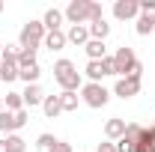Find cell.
Returning <instances> with one entry per match:
<instances>
[{
    "label": "cell",
    "mask_w": 155,
    "mask_h": 152,
    "mask_svg": "<svg viewBox=\"0 0 155 152\" xmlns=\"http://www.w3.org/2000/svg\"><path fill=\"white\" fill-rule=\"evenodd\" d=\"M30 66H36V51H24V48H21V54H18V69H30Z\"/></svg>",
    "instance_id": "obj_26"
},
{
    "label": "cell",
    "mask_w": 155,
    "mask_h": 152,
    "mask_svg": "<svg viewBox=\"0 0 155 152\" xmlns=\"http://www.w3.org/2000/svg\"><path fill=\"white\" fill-rule=\"evenodd\" d=\"M66 42H72V45H78V48H84V45L90 42V27H87V24L69 27V33H66Z\"/></svg>",
    "instance_id": "obj_11"
},
{
    "label": "cell",
    "mask_w": 155,
    "mask_h": 152,
    "mask_svg": "<svg viewBox=\"0 0 155 152\" xmlns=\"http://www.w3.org/2000/svg\"><path fill=\"white\" fill-rule=\"evenodd\" d=\"M90 3H93V0H72V3L66 6L63 18L69 21L72 27H78V24H87V21H90Z\"/></svg>",
    "instance_id": "obj_7"
},
{
    "label": "cell",
    "mask_w": 155,
    "mask_h": 152,
    "mask_svg": "<svg viewBox=\"0 0 155 152\" xmlns=\"http://www.w3.org/2000/svg\"><path fill=\"white\" fill-rule=\"evenodd\" d=\"M137 3H140V15L155 18V0H137Z\"/></svg>",
    "instance_id": "obj_27"
},
{
    "label": "cell",
    "mask_w": 155,
    "mask_h": 152,
    "mask_svg": "<svg viewBox=\"0 0 155 152\" xmlns=\"http://www.w3.org/2000/svg\"><path fill=\"white\" fill-rule=\"evenodd\" d=\"M140 81H143V63H140V66H137V69H134L128 78H116V84H114V95H119L122 101L134 98V95L140 93Z\"/></svg>",
    "instance_id": "obj_3"
},
{
    "label": "cell",
    "mask_w": 155,
    "mask_h": 152,
    "mask_svg": "<svg viewBox=\"0 0 155 152\" xmlns=\"http://www.w3.org/2000/svg\"><path fill=\"white\" fill-rule=\"evenodd\" d=\"M137 36H149L155 30V18H149V15H137V24H134Z\"/></svg>",
    "instance_id": "obj_21"
},
{
    "label": "cell",
    "mask_w": 155,
    "mask_h": 152,
    "mask_svg": "<svg viewBox=\"0 0 155 152\" xmlns=\"http://www.w3.org/2000/svg\"><path fill=\"white\" fill-rule=\"evenodd\" d=\"M87 27H90V39H98V42H104V39L110 36V24H107L104 18H101V21H90Z\"/></svg>",
    "instance_id": "obj_17"
},
{
    "label": "cell",
    "mask_w": 155,
    "mask_h": 152,
    "mask_svg": "<svg viewBox=\"0 0 155 152\" xmlns=\"http://www.w3.org/2000/svg\"><path fill=\"white\" fill-rule=\"evenodd\" d=\"M27 125V107L24 111H18V114H12V111H0V131H3V137L6 134H15L18 128H24Z\"/></svg>",
    "instance_id": "obj_8"
},
{
    "label": "cell",
    "mask_w": 155,
    "mask_h": 152,
    "mask_svg": "<svg viewBox=\"0 0 155 152\" xmlns=\"http://www.w3.org/2000/svg\"><path fill=\"white\" fill-rule=\"evenodd\" d=\"M42 111L48 119H57L63 114V101H60V95H45V101H42Z\"/></svg>",
    "instance_id": "obj_13"
},
{
    "label": "cell",
    "mask_w": 155,
    "mask_h": 152,
    "mask_svg": "<svg viewBox=\"0 0 155 152\" xmlns=\"http://www.w3.org/2000/svg\"><path fill=\"white\" fill-rule=\"evenodd\" d=\"M39 75H42V69H39V63L36 66H30V69H21V81H24V84H39Z\"/></svg>",
    "instance_id": "obj_24"
},
{
    "label": "cell",
    "mask_w": 155,
    "mask_h": 152,
    "mask_svg": "<svg viewBox=\"0 0 155 152\" xmlns=\"http://www.w3.org/2000/svg\"><path fill=\"white\" fill-rule=\"evenodd\" d=\"M140 15V3L137 0H116L114 3V18L116 21H131Z\"/></svg>",
    "instance_id": "obj_9"
},
{
    "label": "cell",
    "mask_w": 155,
    "mask_h": 152,
    "mask_svg": "<svg viewBox=\"0 0 155 152\" xmlns=\"http://www.w3.org/2000/svg\"><path fill=\"white\" fill-rule=\"evenodd\" d=\"M63 21H66V18H63V12L51 6V9L45 12V18H42V24H45V30L51 33V30H63Z\"/></svg>",
    "instance_id": "obj_15"
},
{
    "label": "cell",
    "mask_w": 155,
    "mask_h": 152,
    "mask_svg": "<svg viewBox=\"0 0 155 152\" xmlns=\"http://www.w3.org/2000/svg\"><path fill=\"white\" fill-rule=\"evenodd\" d=\"M81 101H84L87 107H96L98 111V107H104V104L110 101V93L104 90V84H90V81H87V84L81 87Z\"/></svg>",
    "instance_id": "obj_5"
},
{
    "label": "cell",
    "mask_w": 155,
    "mask_h": 152,
    "mask_svg": "<svg viewBox=\"0 0 155 152\" xmlns=\"http://www.w3.org/2000/svg\"><path fill=\"white\" fill-rule=\"evenodd\" d=\"M84 51H87V57H90V60H104V57H107V45L98 42V39H90V42L84 45Z\"/></svg>",
    "instance_id": "obj_16"
},
{
    "label": "cell",
    "mask_w": 155,
    "mask_h": 152,
    "mask_svg": "<svg viewBox=\"0 0 155 152\" xmlns=\"http://www.w3.org/2000/svg\"><path fill=\"white\" fill-rule=\"evenodd\" d=\"M3 107H6V111H12V114L24 111V98H21V93H6V98H3Z\"/></svg>",
    "instance_id": "obj_19"
},
{
    "label": "cell",
    "mask_w": 155,
    "mask_h": 152,
    "mask_svg": "<svg viewBox=\"0 0 155 152\" xmlns=\"http://www.w3.org/2000/svg\"><path fill=\"white\" fill-rule=\"evenodd\" d=\"M0 152H9L6 149V137H0Z\"/></svg>",
    "instance_id": "obj_31"
},
{
    "label": "cell",
    "mask_w": 155,
    "mask_h": 152,
    "mask_svg": "<svg viewBox=\"0 0 155 152\" xmlns=\"http://www.w3.org/2000/svg\"><path fill=\"white\" fill-rule=\"evenodd\" d=\"M84 72H87V78H90V84H101V78L114 75V57L107 54L104 60H90Z\"/></svg>",
    "instance_id": "obj_6"
},
{
    "label": "cell",
    "mask_w": 155,
    "mask_h": 152,
    "mask_svg": "<svg viewBox=\"0 0 155 152\" xmlns=\"http://www.w3.org/2000/svg\"><path fill=\"white\" fill-rule=\"evenodd\" d=\"M0 111H3V95H0Z\"/></svg>",
    "instance_id": "obj_32"
},
{
    "label": "cell",
    "mask_w": 155,
    "mask_h": 152,
    "mask_svg": "<svg viewBox=\"0 0 155 152\" xmlns=\"http://www.w3.org/2000/svg\"><path fill=\"white\" fill-rule=\"evenodd\" d=\"M48 152H75V149H72V143H66V140H60L57 146H54V149H48Z\"/></svg>",
    "instance_id": "obj_29"
},
{
    "label": "cell",
    "mask_w": 155,
    "mask_h": 152,
    "mask_svg": "<svg viewBox=\"0 0 155 152\" xmlns=\"http://www.w3.org/2000/svg\"><path fill=\"white\" fill-rule=\"evenodd\" d=\"M116 152H137V149H134V143H128V140L119 137V140H116Z\"/></svg>",
    "instance_id": "obj_28"
},
{
    "label": "cell",
    "mask_w": 155,
    "mask_h": 152,
    "mask_svg": "<svg viewBox=\"0 0 155 152\" xmlns=\"http://www.w3.org/2000/svg\"><path fill=\"white\" fill-rule=\"evenodd\" d=\"M48 51H63L66 48V33L63 30H51V33H45V42H42Z\"/></svg>",
    "instance_id": "obj_14"
},
{
    "label": "cell",
    "mask_w": 155,
    "mask_h": 152,
    "mask_svg": "<svg viewBox=\"0 0 155 152\" xmlns=\"http://www.w3.org/2000/svg\"><path fill=\"white\" fill-rule=\"evenodd\" d=\"M125 125H128L125 119H119V116H110V119L104 122V134H107V140H114V143H116V140L125 134Z\"/></svg>",
    "instance_id": "obj_12"
},
{
    "label": "cell",
    "mask_w": 155,
    "mask_h": 152,
    "mask_svg": "<svg viewBox=\"0 0 155 152\" xmlns=\"http://www.w3.org/2000/svg\"><path fill=\"white\" fill-rule=\"evenodd\" d=\"M137 152H155V125L152 128H143V134H140V140H137Z\"/></svg>",
    "instance_id": "obj_18"
},
{
    "label": "cell",
    "mask_w": 155,
    "mask_h": 152,
    "mask_svg": "<svg viewBox=\"0 0 155 152\" xmlns=\"http://www.w3.org/2000/svg\"><path fill=\"white\" fill-rule=\"evenodd\" d=\"M137 66H140V60H137L134 48H128V45L116 48V54H114V75L116 78H128Z\"/></svg>",
    "instance_id": "obj_4"
},
{
    "label": "cell",
    "mask_w": 155,
    "mask_h": 152,
    "mask_svg": "<svg viewBox=\"0 0 155 152\" xmlns=\"http://www.w3.org/2000/svg\"><path fill=\"white\" fill-rule=\"evenodd\" d=\"M98 152H116V143L114 140H104V143H98Z\"/></svg>",
    "instance_id": "obj_30"
},
{
    "label": "cell",
    "mask_w": 155,
    "mask_h": 152,
    "mask_svg": "<svg viewBox=\"0 0 155 152\" xmlns=\"http://www.w3.org/2000/svg\"><path fill=\"white\" fill-rule=\"evenodd\" d=\"M0 54H3V42H0Z\"/></svg>",
    "instance_id": "obj_34"
},
{
    "label": "cell",
    "mask_w": 155,
    "mask_h": 152,
    "mask_svg": "<svg viewBox=\"0 0 155 152\" xmlns=\"http://www.w3.org/2000/svg\"><path fill=\"white\" fill-rule=\"evenodd\" d=\"M140 134H143V125H140V122H128V125H125V134H122V140H128V143H134V146H137Z\"/></svg>",
    "instance_id": "obj_22"
},
{
    "label": "cell",
    "mask_w": 155,
    "mask_h": 152,
    "mask_svg": "<svg viewBox=\"0 0 155 152\" xmlns=\"http://www.w3.org/2000/svg\"><path fill=\"white\" fill-rule=\"evenodd\" d=\"M60 101H63V114H72L81 104V95L78 93H60Z\"/></svg>",
    "instance_id": "obj_20"
},
{
    "label": "cell",
    "mask_w": 155,
    "mask_h": 152,
    "mask_svg": "<svg viewBox=\"0 0 155 152\" xmlns=\"http://www.w3.org/2000/svg\"><path fill=\"white\" fill-rule=\"evenodd\" d=\"M21 98H24V107H39V104L45 101V93H42L39 84H27L24 93H21Z\"/></svg>",
    "instance_id": "obj_10"
},
{
    "label": "cell",
    "mask_w": 155,
    "mask_h": 152,
    "mask_svg": "<svg viewBox=\"0 0 155 152\" xmlns=\"http://www.w3.org/2000/svg\"><path fill=\"white\" fill-rule=\"evenodd\" d=\"M45 33H48L45 24L30 18L24 27H21V33H18V45L24 48V51H39V45L45 42Z\"/></svg>",
    "instance_id": "obj_2"
},
{
    "label": "cell",
    "mask_w": 155,
    "mask_h": 152,
    "mask_svg": "<svg viewBox=\"0 0 155 152\" xmlns=\"http://www.w3.org/2000/svg\"><path fill=\"white\" fill-rule=\"evenodd\" d=\"M60 140L54 137V134H39L36 137V149H42V152H48V149H54Z\"/></svg>",
    "instance_id": "obj_25"
},
{
    "label": "cell",
    "mask_w": 155,
    "mask_h": 152,
    "mask_svg": "<svg viewBox=\"0 0 155 152\" xmlns=\"http://www.w3.org/2000/svg\"><path fill=\"white\" fill-rule=\"evenodd\" d=\"M0 12H3V0H0Z\"/></svg>",
    "instance_id": "obj_33"
},
{
    "label": "cell",
    "mask_w": 155,
    "mask_h": 152,
    "mask_svg": "<svg viewBox=\"0 0 155 152\" xmlns=\"http://www.w3.org/2000/svg\"><path fill=\"white\" fill-rule=\"evenodd\" d=\"M54 81L63 87V93H81V87H84L78 66L72 63V60H66V57L54 63Z\"/></svg>",
    "instance_id": "obj_1"
},
{
    "label": "cell",
    "mask_w": 155,
    "mask_h": 152,
    "mask_svg": "<svg viewBox=\"0 0 155 152\" xmlns=\"http://www.w3.org/2000/svg\"><path fill=\"white\" fill-rule=\"evenodd\" d=\"M6 149L9 152H24L27 149V140L18 137V134H6Z\"/></svg>",
    "instance_id": "obj_23"
}]
</instances>
